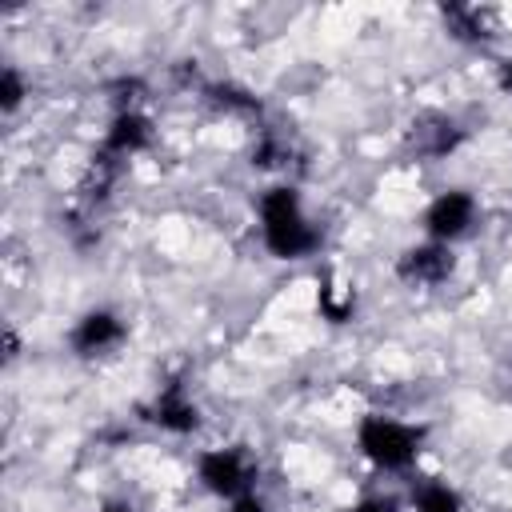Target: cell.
Segmentation results:
<instances>
[{"label":"cell","instance_id":"4","mask_svg":"<svg viewBox=\"0 0 512 512\" xmlns=\"http://www.w3.org/2000/svg\"><path fill=\"white\" fill-rule=\"evenodd\" d=\"M448 272H452V256H448V248H440V244L412 248V252H404V260H400V276H404V280H416V284H436V280H444Z\"/></svg>","mask_w":512,"mask_h":512},{"label":"cell","instance_id":"10","mask_svg":"<svg viewBox=\"0 0 512 512\" xmlns=\"http://www.w3.org/2000/svg\"><path fill=\"white\" fill-rule=\"evenodd\" d=\"M416 508L420 512H460V500L444 488V484H424L416 492Z\"/></svg>","mask_w":512,"mask_h":512},{"label":"cell","instance_id":"6","mask_svg":"<svg viewBox=\"0 0 512 512\" xmlns=\"http://www.w3.org/2000/svg\"><path fill=\"white\" fill-rule=\"evenodd\" d=\"M456 140H460V132H456L452 120L424 116L420 124H412V144H416V152H424V156H444Z\"/></svg>","mask_w":512,"mask_h":512},{"label":"cell","instance_id":"11","mask_svg":"<svg viewBox=\"0 0 512 512\" xmlns=\"http://www.w3.org/2000/svg\"><path fill=\"white\" fill-rule=\"evenodd\" d=\"M444 20H452L456 36H484L480 32V12H472V8H444Z\"/></svg>","mask_w":512,"mask_h":512},{"label":"cell","instance_id":"5","mask_svg":"<svg viewBox=\"0 0 512 512\" xmlns=\"http://www.w3.org/2000/svg\"><path fill=\"white\" fill-rule=\"evenodd\" d=\"M468 220H472V200L464 196V192H448V196H440L432 208H428V232L432 236H460L464 228H468Z\"/></svg>","mask_w":512,"mask_h":512},{"label":"cell","instance_id":"15","mask_svg":"<svg viewBox=\"0 0 512 512\" xmlns=\"http://www.w3.org/2000/svg\"><path fill=\"white\" fill-rule=\"evenodd\" d=\"M500 84H504V88H512V64H508V68L500 72Z\"/></svg>","mask_w":512,"mask_h":512},{"label":"cell","instance_id":"7","mask_svg":"<svg viewBox=\"0 0 512 512\" xmlns=\"http://www.w3.org/2000/svg\"><path fill=\"white\" fill-rule=\"evenodd\" d=\"M116 340H120V320H116L112 312H92V316H84L80 328H76V336H72V344H76L80 352H100V348H108V344H116Z\"/></svg>","mask_w":512,"mask_h":512},{"label":"cell","instance_id":"13","mask_svg":"<svg viewBox=\"0 0 512 512\" xmlns=\"http://www.w3.org/2000/svg\"><path fill=\"white\" fill-rule=\"evenodd\" d=\"M352 512H392V504H384V500H364V504L352 508Z\"/></svg>","mask_w":512,"mask_h":512},{"label":"cell","instance_id":"8","mask_svg":"<svg viewBox=\"0 0 512 512\" xmlns=\"http://www.w3.org/2000/svg\"><path fill=\"white\" fill-rule=\"evenodd\" d=\"M152 420H160L164 428H172V432H188V428H196V408L188 404V400H180V392L172 388V392H164L160 396V404H156V416Z\"/></svg>","mask_w":512,"mask_h":512},{"label":"cell","instance_id":"2","mask_svg":"<svg viewBox=\"0 0 512 512\" xmlns=\"http://www.w3.org/2000/svg\"><path fill=\"white\" fill-rule=\"evenodd\" d=\"M416 432L412 428H404V424H396V420H384V416H368L364 424H360V448L376 460V464H384V468H400V464H408L412 460V452H416Z\"/></svg>","mask_w":512,"mask_h":512},{"label":"cell","instance_id":"16","mask_svg":"<svg viewBox=\"0 0 512 512\" xmlns=\"http://www.w3.org/2000/svg\"><path fill=\"white\" fill-rule=\"evenodd\" d=\"M104 512H132V508H104Z\"/></svg>","mask_w":512,"mask_h":512},{"label":"cell","instance_id":"12","mask_svg":"<svg viewBox=\"0 0 512 512\" xmlns=\"http://www.w3.org/2000/svg\"><path fill=\"white\" fill-rule=\"evenodd\" d=\"M20 96H24V92H20V76L8 68V72H4V84H0V100H4V108H16Z\"/></svg>","mask_w":512,"mask_h":512},{"label":"cell","instance_id":"3","mask_svg":"<svg viewBox=\"0 0 512 512\" xmlns=\"http://www.w3.org/2000/svg\"><path fill=\"white\" fill-rule=\"evenodd\" d=\"M200 480H204L212 492H220V496H236V492L252 480V472H248V464L240 460V452H208V456L200 460Z\"/></svg>","mask_w":512,"mask_h":512},{"label":"cell","instance_id":"14","mask_svg":"<svg viewBox=\"0 0 512 512\" xmlns=\"http://www.w3.org/2000/svg\"><path fill=\"white\" fill-rule=\"evenodd\" d=\"M232 512H264V508H260V500L244 496V500H236V508H232Z\"/></svg>","mask_w":512,"mask_h":512},{"label":"cell","instance_id":"9","mask_svg":"<svg viewBox=\"0 0 512 512\" xmlns=\"http://www.w3.org/2000/svg\"><path fill=\"white\" fill-rule=\"evenodd\" d=\"M148 140V124L140 120V116H120L116 124H112V132H108V148L112 152H132V148H140Z\"/></svg>","mask_w":512,"mask_h":512},{"label":"cell","instance_id":"1","mask_svg":"<svg viewBox=\"0 0 512 512\" xmlns=\"http://www.w3.org/2000/svg\"><path fill=\"white\" fill-rule=\"evenodd\" d=\"M260 212H264V240L276 256H300L316 244V232L300 220L296 196L288 188H272L260 200Z\"/></svg>","mask_w":512,"mask_h":512}]
</instances>
